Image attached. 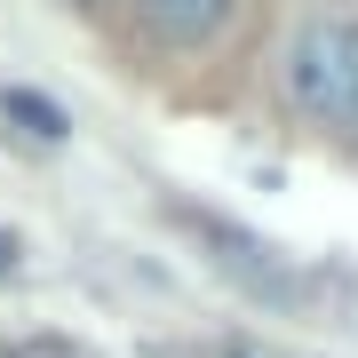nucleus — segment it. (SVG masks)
Segmentation results:
<instances>
[{"label": "nucleus", "mask_w": 358, "mask_h": 358, "mask_svg": "<svg viewBox=\"0 0 358 358\" xmlns=\"http://www.w3.org/2000/svg\"><path fill=\"white\" fill-rule=\"evenodd\" d=\"M279 72H287V96L319 128L358 136V24H303L287 40Z\"/></svg>", "instance_id": "f257e3e1"}, {"label": "nucleus", "mask_w": 358, "mask_h": 358, "mask_svg": "<svg viewBox=\"0 0 358 358\" xmlns=\"http://www.w3.org/2000/svg\"><path fill=\"white\" fill-rule=\"evenodd\" d=\"M231 16V0H143V24H152L167 48H199V40H215Z\"/></svg>", "instance_id": "f03ea898"}, {"label": "nucleus", "mask_w": 358, "mask_h": 358, "mask_svg": "<svg viewBox=\"0 0 358 358\" xmlns=\"http://www.w3.org/2000/svg\"><path fill=\"white\" fill-rule=\"evenodd\" d=\"M0 112H8L24 136H40V143H64V136H72L64 103H48V96H32V88H8V96H0Z\"/></svg>", "instance_id": "7ed1b4c3"}, {"label": "nucleus", "mask_w": 358, "mask_h": 358, "mask_svg": "<svg viewBox=\"0 0 358 358\" xmlns=\"http://www.w3.org/2000/svg\"><path fill=\"white\" fill-rule=\"evenodd\" d=\"M16 358H88V350H80V343H64V334H40V343H24Z\"/></svg>", "instance_id": "20e7f679"}, {"label": "nucleus", "mask_w": 358, "mask_h": 358, "mask_svg": "<svg viewBox=\"0 0 358 358\" xmlns=\"http://www.w3.org/2000/svg\"><path fill=\"white\" fill-rule=\"evenodd\" d=\"M8 271H16V239L0 231V279H8Z\"/></svg>", "instance_id": "39448f33"}, {"label": "nucleus", "mask_w": 358, "mask_h": 358, "mask_svg": "<svg viewBox=\"0 0 358 358\" xmlns=\"http://www.w3.org/2000/svg\"><path fill=\"white\" fill-rule=\"evenodd\" d=\"M231 358H263V350H231Z\"/></svg>", "instance_id": "423d86ee"}, {"label": "nucleus", "mask_w": 358, "mask_h": 358, "mask_svg": "<svg viewBox=\"0 0 358 358\" xmlns=\"http://www.w3.org/2000/svg\"><path fill=\"white\" fill-rule=\"evenodd\" d=\"M72 8H96V0H72Z\"/></svg>", "instance_id": "0eeeda50"}]
</instances>
